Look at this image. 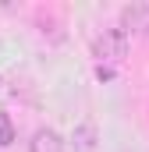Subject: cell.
<instances>
[{
    "instance_id": "cell-5",
    "label": "cell",
    "mask_w": 149,
    "mask_h": 152,
    "mask_svg": "<svg viewBox=\"0 0 149 152\" xmlns=\"http://www.w3.org/2000/svg\"><path fill=\"white\" fill-rule=\"evenodd\" d=\"M96 78H100V81H110V78H114V67L100 64V67H96Z\"/></svg>"
},
{
    "instance_id": "cell-3",
    "label": "cell",
    "mask_w": 149,
    "mask_h": 152,
    "mask_svg": "<svg viewBox=\"0 0 149 152\" xmlns=\"http://www.w3.org/2000/svg\"><path fill=\"white\" fill-rule=\"evenodd\" d=\"M71 142H74V152H96V124H89V120L78 124Z\"/></svg>"
},
{
    "instance_id": "cell-1",
    "label": "cell",
    "mask_w": 149,
    "mask_h": 152,
    "mask_svg": "<svg viewBox=\"0 0 149 152\" xmlns=\"http://www.w3.org/2000/svg\"><path fill=\"white\" fill-rule=\"evenodd\" d=\"M128 53V32L124 28H107L103 36L96 39V57L103 60H121Z\"/></svg>"
},
{
    "instance_id": "cell-2",
    "label": "cell",
    "mask_w": 149,
    "mask_h": 152,
    "mask_svg": "<svg viewBox=\"0 0 149 152\" xmlns=\"http://www.w3.org/2000/svg\"><path fill=\"white\" fill-rule=\"evenodd\" d=\"M29 152H64V142H60V134H57V131L43 127V131H36V138H32Z\"/></svg>"
},
{
    "instance_id": "cell-6",
    "label": "cell",
    "mask_w": 149,
    "mask_h": 152,
    "mask_svg": "<svg viewBox=\"0 0 149 152\" xmlns=\"http://www.w3.org/2000/svg\"><path fill=\"white\" fill-rule=\"evenodd\" d=\"M0 85H4V81H0Z\"/></svg>"
},
{
    "instance_id": "cell-4",
    "label": "cell",
    "mask_w": 149,
    "mask_h": 152,
    "mask_svg": "<svg viewBox=\"0 0 149 152\" xmlns=\"http://www.w3.org/2000/svg\"><path fill=\"white\" fill-rule=\"evenodd\" d=\"M11 142H14V124L7 113H0V149H7Z\"/></svg>"
}]
</instances>
